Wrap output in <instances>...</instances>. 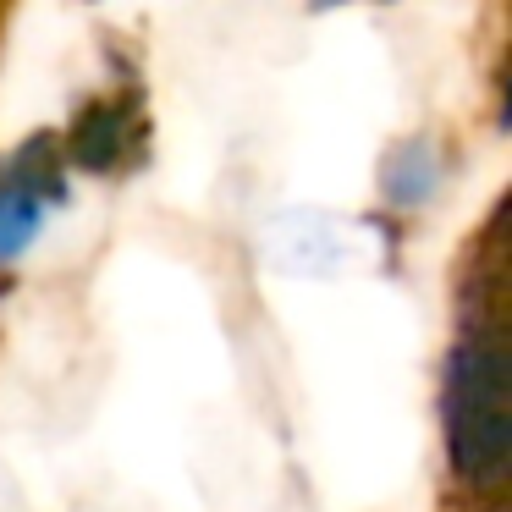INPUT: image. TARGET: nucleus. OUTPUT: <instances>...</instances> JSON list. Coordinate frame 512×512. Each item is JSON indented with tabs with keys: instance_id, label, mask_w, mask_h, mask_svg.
<instances>
[{
	"instance_id": "f257e3e1",
	"label": "nucleus",
	"mask_w": 512,
	"mask_h": 512,
	"mask_svg": "<svg viewBox=\"0 0 512 512\" xmlns=\"http://www.w3.org/2000/svg\"><path fill=\"white\" fill-rule=\"evenodd\" d=\"M446 435H452V468L468 479V490L485 501H501L507 479V358H501V325L496 309L474 303L468 336L457 342L446 369Z\"/></svg>"
},
{
	"instance_id": "f03ea898",
	"label": "nucleus",
	"mask_w": 512,
	"mask_h": 512,
	"mask_svg": "<svg viewBox=\"0 0 512 512\" xmlns=\"http://www.w3.org/2000/svg\"><path fill=\"white\" fill-rule=\"evenodd\" d=\"M116 111L111 105H100V111H89L78 122V133H72V155L83 160V166H111L116 160V144H122V133H116Z\"/></svg>"
}]
</instances>
